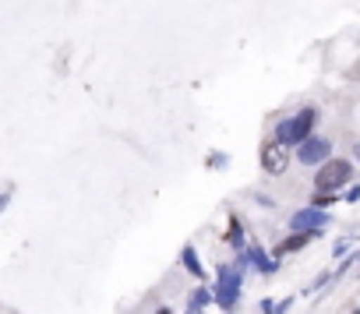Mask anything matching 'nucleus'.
Segmentation results:
<instances>
[{
    "label": "nucleus",
    "instance_id": "nucleus-1",
    "mask_svg": "<svg viewBox=\"0 0 360 314\" xmlns=\"http://www.w3.org/2000/svg\"><path fill=\"white\" fill-rule=\"evenodd\" d=\"M248 265H251V261H248V251H244V254H237L233 265H223V268H219L216 303H219L226 314H233V310L240 307V286H244V268H248Z\"/></svg>",
    "mask_w": 360,
    "mask_h": 314
},
{
    "label": "nucleus",
    "instance_id": "nucleus-2",
    "mask_svg": "<svg viewBox=\"0 0 360 314\" xmlns=\"http://www.w3.org/2000/svg\"><path fill=\"white\" fill-rule=\"evenodd\" d=\"M314 124H318V110L314 106H304L300 113H293V117H286V120L276 124V138L283 145H304L311 138Z\"/></svg>",
    "mask_w": 360,
    "mask_h": 314
},
{
    "label": "nucleus",
    "instance_id": "nucleus-3",
    "mask_svg": "<svg viewBox=\"0 0 360 314\" xmlns=\"http://www.w3.org/2000/svg\"><path fill=\"white\" fill-rule=\"evenodd\" d=\"M349 177H353V163H346V159H325L318 166V174H314V188L318 191H339L342 184H349Z\"/></svg>",
    "mask_w": 360,
    "mask_h": 314
},
{
    "label": "nucleus",
    "instance_id": "nucleus-4",
    "mask_svg": "<svg viewBox=\"0 0 360 314\" xmlns=\"http://www.w3.org/2000/svg\"><path fill=\"white\" fill-rule=\"evenodd\" d=\"M262 170H265L269 177H283V174L290 170V145H283L279 138L265 141V145H262Z\"/></svg>",
    "mask_w": 360,
    "mask_h": 314
},
{
    "label": "nucleus",
    "instance_id": "nucleus-5",
    "mask_svg": "<svg viewBox=\"0 0 360 314\" xmlns=\"http://www.w3.org/2000/svg\"><path fill=\"white\" fill-rule=\"evenodd\" d=\"M328 155H332V141L321 134H311L304 145H297V163H304V166H321Z\"/></svg>",
    "mask_w": 360,
    "mask_h": 314
},
{
    "label": "nucleus",
    "instance_id": "nucleus-6",
    "mask_svg": "<svg viewBox=\"0 0 360 314\" xmlns=\"http://www.w3.org/2000/svg\"><path fill=\"white\" fill-rule=\"evenodd\" d=\"M325 226H328V212L318 205H307L290 216V230H325Z\"/></svg>",
    "mask_w": 360,
    "mask_h": 314
},
{
    "label": "nucleus",
    "instance_id": "nucleus-7",
    "mask_svg": "<svg viewBox=\"0 0 360 314\" xmlns=\"http://www.w3.org/2000/svg\"><path fill=\"white\" fill-rule=\"evenodd\" d=\"M318 233H321V230H293L290 237H283V240H279V247H276V258L283 261V258H290V254L304 251L311 240H318Z\"/></svg>",
    "mask_w": 360,
    "mask_h": 314
},
{
    "label": "nucleus",
    "instance_id": "nucleus-8",
    "mask_svg": "<svg viewBox=\"0 0 360 314\" xmlns=\"http://www.w3.org/2000/svg\"><path fill=\"white\" fill-rule=\"evenodd\" d=\"M248 261L255 265V272H258V275H272V272L279 268V258H269V254H265V247H262L258 240H255V244H248Z\"/></svg>",
    "mask_w": 360,
    "mask_h": 314
},
{
    "label": "nucleus",
    "instance_id": "nucleus-9",
    "mask_svg": "<svg viewBox=\"0 0 360 314\" xmlns=\"http://www.w3.org/2000/svg\"><path fill=\"white\" fill-rule=\"evenodd\" d=\"M180 265H184L198 282H205V265H202V258H198V251L191 247V244H184V247H180Z\"/></svg>",
    "mask_w": 360,
    "mask_h": 314
},
{
    "label": "nucleus",
    "instance_id": "nucleus-10",
    "mask_svg": "<svg viewBox=\"0 0 360 314\" xmlns=\"http://www.w3.org/2000/svg\"><path fill=\"white\" fill-rule=\"evenodd\" d=\"M226 244H230L237 254L248 251V237H244V223H240V216H230V223H226Z\"/></svg>",
    "mask_w": 360,
    "mask_h": 314
},
{
    "label": "nucleus",
    "instance_id": "nucleus-11",
    "mask_svg": "<svg viewBox=\"0 0 360 314\" xmlns=\"http://www.w3.org/2000/svg\"><path fill=\"white\" fill-rule=\"evenodd\" d=\"M212 300H216V289L198 286V289H191V296H188V310H205Z\"/></svg>",
    "mask_w": 360,
    "mask_h": 314
},
{
    "label": "nucleus",
    "instance_id": "nucleus-12",
    "mask_svg": "<svg viewBox=\"0 0 360 314\" xmlns=\"http://www.w3.org/2000/svg\"><path fill=\"white\" fill-rule=\"evenodd\" d=\"M332 202H339V191H318V195H311V205H318V209H325Z\"/></svg>",
    "mask_w": 360,
    "mask_h": 314
},
{
    "label": "nucleus",
    "instance_id": "nucleus-13",
    "mask_svg": "<svg viewBox=\"0 0 360 314\" xmlns=\"http://www.w3.org/2000/svg\"><path fill=\"white\" fill-rule=\"evenodd\" d=\"M349 247H353V237H342V240L332 247V258H346V254H349Z\"/></svg>",
    "mask_w": 360,
    "mask_h": 314
},
{
    "label": "nucleus",
    "instance_id": "nucleus-14",
    "mask_svg": "<svg viewBox=\"0 0 360 314\" xmlns=\"http://www.w3.org/2000/svg\"><path fill=\"white\" fill-rule=\"evenodd\" d=\"M226 163H230V155H223V152H209V166H212V170H223Z\"/></svg>",
    "mask_w": 360,
    "mask_h": 314
},
{
    "label": "nucleus",
    "instance_id": "nucleus-15",
    "mask_svg": "<svg viewBox=\"0 0 360 314\" xmlns=\"http://www.w3.org/2000/svg\"><path fill=\"white\" fill-rule=\"evenodd\" d=\"M342 202H349V205H353V202H360V184H353V188L342 195Z\"/></svg>",
    "mask_w": 360,
    "mask_h": 314
},
{
    "label": "nucleus",
    "instance_id": "nucleus-16",
    "mask_svg": "<svg viewBox=\"0 0 360 314\" xmlns=\"http://www.w3.org/2000/svg\"><path fill=\"white\" fill-rule=\"evenodd\" d=\"M290 307H293V296H286V300H276V314H290Z\"/></svg>",
    "mask_w": 360,
    "mask_h": 314
},
{
    "label": "nucleus",
    "instance_id": "nucleus-17",
    "mask_svg": "<svg viewBox=\"0 0 360 314\" xmlns=\"http://www.w3.org/2000/svg\"><path fill=\"white\" fill-rule=\"evenodd\" d=\"M155 314H169V307H159V310H155Z\"/></svg>",
    "mask_w": 360,
    "mask_h": 314
},
{
    "label": "nucleus",
    "instance_id": "nucleus-18",
    "mask_svg": "<svg viewBox=\"0 0 360 314\" xmlns=\"http://www.w3.org/2000/svg\"><path fill=\"white\" fill-rule=\"evenodd\" d=\"M188 314H202V310H188Z\"/></svg>",
    "mask_w": 360,
    "mask_h": 314
},
{
    "label": "nucleus",
    "instance_id": "nucleus-19",
    "mask_svg": "<svg viewBox=\"0 0 360 314\" xmlns=\"http://www.w3.org/2000/svg\"><path fill=\"white\" fill-rule=\"evenodd\" d=\"M356 159H360V148H356Z\"/></svg>",
    "mask_w": 360,
    "mask_h": 314
},
{
    "label": "nucleus",
    "instance_id": "nucleus-20",
    "mask_svg": "<svg viewBox=\"0 0 360 314\" xmlns=\"http://www.w3.org/2000/svg\"><path fill=\"white\" fill-rule=\"evenodd\" d=\"M356 258H360V254H356Z\"/></svg>",
    "mask_w": 360,
    "mask_h": 314
}]
</instances>
